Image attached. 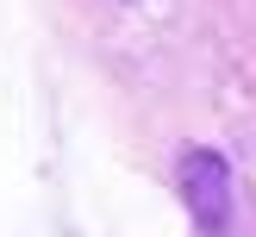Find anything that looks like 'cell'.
<instances>
[{
	"label": "cell",
	"instance_id": "cell-1",
	"mask_svg": "<svg viewBox=\"0 0 256 237\" xmlns=\"http://www.w3.org/2000/svg\"><path fill=\"white\" fill-rule=\"evenodd\" d=\"M182 194H188L200 225H212V231L225 225V212H232V169H225L219 150H188L182 156Z\"/></svg>",
	"mask_w": 256,
	"mask_h": 237
}]
</instances>
